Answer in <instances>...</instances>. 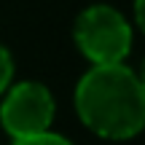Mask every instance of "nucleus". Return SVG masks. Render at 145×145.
Instances as JSON below:
<instances>
[{"mask_svg":"<svg viewBox=\"0 0 145 145\" xmlns=\"http://www.w3.org/2000/svg\"><path fill=\"white\" fill-rule=\"evenodd\" d=\"M75 43L94 65H116L132 48V27L116 8L91 5L75 19Z\"/></svg>","mask_w":145,"mask_h":145,"instance_id":"f03ea898","label":"nucleus"},{"mask_svg":"<svg viewBox=\"0 0 145 145\" xmlns=\"http://www.w3.org/2000/svg\"><path fill=\"white\" fill-rule=\"evenodd\" d=\"M11 75H14V59H11L8 48H5V46H0V94L8 89Z\"/></svg>","mask_w":145,"mask_h":145,"instance_id":"39448f33","label":"nucleus"},{"mask_svg":"<svg viewBox=\"0 0 145 145\" xmlns=\"http://www.w3.org/2000/svg\"><path fill=\"white\" fill-rule=\"evenodd\" d=\"M135 16H137V24L145 32V0H135Z\"/></svg>","mask_w":145,"mask_h":145,"instance_id":"423d86ee","label":"nucleus"},{"mask_svg":"<svg viewBox=\"0 0 145 145\" xmlns=\"http://www.w3.org/2000/svg\"><path fill=\"white\" fill-rule=\"evenodd\" d=\"M140 83H142V89H145V62H142V72H140Z\"/></svg>","mask_w":145,"mask_h":145,"instance_id":"0eeeda50","label":"nucleus"},{"mask_svg":"<svg viewBox=\"0 0 145 145\" xmlns=\"http://www.w3.org/2000/svg\"><path fill=\"white\" fill-rule=\"evenodd\" d=\"M14 145H72L67 137L54 135V132H40V135H30V137H19Z\"/></svg>","mask_w":145,"mask_h":145,"instance_id":"20e7f679","label":"nucleus"},{"mask_svg":"<svg viewBox=\"0 0 145 145\" xmlns=\"http://www.w3.org/2000/svg\"><path fill=\"white\" fill-rule=\"evenodd\" d=\"M0 121L14 140L40 135L54 121V97L43 83H16L0 105Z\"/></svg>","mask_w":145,"mask_h":145,"instance_id":"7ed1b4c3","label":"nucleus"},{"mask_svg":"<svg viewBox=\"0 0 145 145\" xmlns=\"http://www.w3.org/2000/svg\"><path fill=\"white\" fill-rule=\"evenodd\" d=\"M75 110L99 137L129 140L145 126V89L124 62L94 65L75 86Z\"/></svg>","mask_w":145,"mask_h":145,"instance_id":"f257e3e1","label":"nucleus"}]
</instances>
